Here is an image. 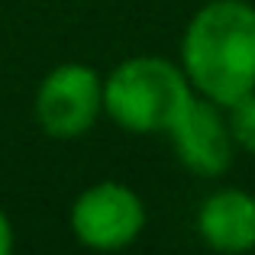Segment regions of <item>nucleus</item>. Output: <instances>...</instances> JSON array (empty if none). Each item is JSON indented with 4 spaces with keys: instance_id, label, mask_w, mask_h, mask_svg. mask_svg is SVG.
<instances>
[{
    "instance_id": "nucleus-3",
    "label": "nucleus",
    "mask_w": 255,
    "mask_h": 255,
    "mask_svg": "<svg viewBox=\"0 0 255 255\" xmlns=\"http://www.w3.org/2000/svg\"><path fill=\"white\" fill-rule=\"evenodd\" d=\"M36 123L52 139H81L104 117V75L87 62H62L42 75L32 100Z\"/></svg>"
},
{
    "instance_id": "nucleus-6",
    "label": "nucleus",
    "mask_w": 255,
    "mask_h": 255,
    "mask_svg": "<svg viewBox=\"0 0 255 255\" xmlns=\"http://www.w3.org/2000/svg\"><path fill=\"white\" fill-rule=\"evenodd\" d=\"M200 243L223 255L255 249V194L243 187H217L197 207L194 217Z\"/></svg>"
},
{
    "instance_id": "nucleus-7",
    "label": "nucleus",
    "mask_w": 255,
    "mask_h": 255,
    "mask_svg": "<svg viewBox=\"0 0 255 255\" xmlns=\"http://www.w3.org/2000/svg\"><path fill=\"white\" fill-rule=\"evenodd\" d=\"M226 120H230L236 149L255 155V91L246 94L243 100H236L233 107H226Z\"/></svg>"
},
{
    "instance_id": "nucleus-2",
    "label": "nucleus",
    "mask_w": 255,
    "mask_h": 255,
    "mask_svg": "<svg viewBox=\"0 0 255 255\" xmlns=\"http://www.w3.org/2000/svg\"><path fill=\"white\" fill-rule=\"evenodd\" d=\"M194 97L184 68L165 55H129L104 75V117L132 136H168Z\"/></svg>"
},
{
    "instance_id": "nucleus-4",
    "label": "nucleus",
    "mask_w": 255,
    "mask_h": 255,
    "mask_svg": "<svg viewBox=\"0 0 255 255\" xmlns=\"http://www.w3.org/2000/svg\"><path fill=\"white\" fill-rule=\"evenodd\" d=\"M149 223L145 200L123 181H97L84 187L68 210V226L84 249H129Z\"/></svg>"
},
{
    "instance_id": "nucleus-5",
    "label": "nucleus",
    "mask_w": 255,
    "mask_h": 255,
    "mask_svg": "<svg viewBox=\"0 0 255 255\" xmlns=\"http://www.w3.org/2000/svg\"><path fill=\"white\" fill-rule=\"evenodd\" d=\"M174 158L197 178H223L236 158V139H233L226 107L207 97H194L184 117L168 132Z\"/></svg>"
},
{
    "instance_id": "nucleus-8",
    "label": "nucleus",
    "mask_w": 255,
    "mask_h": 255,
    "mask_svg": "<svg viewBox=\"0 0 255 255\" xmlns=\"http://www.w3.org/2000/svg\"><path fill=\"white\" fill-rule=\"evenodd\" d=\"M13 243H16V233H13V223L3 210H0V255H10Z\"/></svg>"
},
{
    "instance_id": "nucleus-1",
    "label": "nucleus",
    "mask_w": 255,
    "mask_h": 255,
    "mask_svg": "<svg viewBox=\"0 0 255 255\" xmlns=\"http://www.w3.org/2000/svg\"><path fill=\"white\" fill-rule=\"evenodd\" d=\"M181 68L197 97L233 107L255 91V6L249 0H207L181 36Z\"/></svg>"
}]
</instances>
